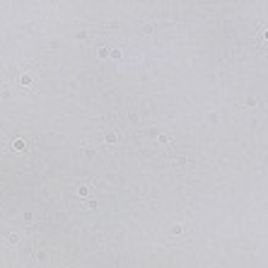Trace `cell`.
I'll use <instances>...</instances> for the list:
<instances>
[{
  "label": "cell",
  "mask_w": 268,
  "mask_h": 268,
  "mask_svg": "<svg viewBox=\"0 0 268 268\" xmlns=\"http://www.w3.org/2000/svg\"><path fill=\"white\" fill-rule=\"evenodd\" d=\"M119 133H116V130H109V133H106V143H109V145H116V143H119Z\"/></svg>",
  "instance_id": "2"
},
{
  "label": "cell",
  "mask_w": 268,
  "mask_h": 268,
  "mask_svg": "<svg viewBox=\"0 0 268 268\" xmlns=\"http://www.w3.org/2000/svg\"><path fill=\"white\" fill-rule=\"evenodd\" d=\"M19 85H22V87H32V85H34V77H32L29 73H24L22 77H19Z\"/></svg>",
  "instance_id": "1"
},
{
  "label": "cell",
  "mask_w": 268,
  "mask_h": 268,
  "mask_svg": "<svg viewBox=\"0 0 268 268\" xmlns=\"http://www.w3.org/2000/svg\"><path fill=\"white\" fill-rule=\"evenodd\" d=\"M12 148L17 150V152H24V150H27V143H24V140H22V138H17V140H15V143H12Z\"/></svg>",
  "instance_id": "3"
},
{
  "label": "cell",
  "mask_w": 268,
  "mask_h": 268,
  "mask_svg": "<svg viewBox=\"0 0 268 268\" xmlns=\"http://www.w3.org/2000/svg\"><path fill=\"white\" fill-rule=\"evenodd\" d=\"M157 140H159V143H162V145H167V143H169V138H167L164 133H162V135H159V138H157Z\"/></svg>",
  "instance_id": "8"
},
{
  "label": "cell",
  "mask_w": 268,
  "mask_h": 268,
  "mask_svg": "<svg viewBox=\"0 0 268 268\" xmlns=\"http://www.w3.org/2000/svg\"><path fill=\"white\" fill-rule=\"evenodd\" d=\"M17 239H19L17 234H10V237H7V241H10V244H17Z\"/></svg>",
  "instance_id": "7"
},
{
  "label": "cell",
  "mask_w": 268,
  "mask_h": 268,
  "mask_svg": "<svg viewBox=\"0 0 268 268\" xmlns=\"http://www.w3.org/2000/svg\"><path fill=\"white\" fill-rule=\"evenodd\" d=\"M77 196H82V198H87V196H90V186H87V184H82L80 188H77Z\"/></svg>",
  "instance_id": "4"
},
{
  "label": "cell",
  "mask_w": 268,
  "mask_h": 268,
  "mask_svg": "<svg viewBox=\"0 0 268 268\" xmlns=\"http://www.w3.org/2000/svg\"><path fill=\"white\" fill-rule=\"evenodd\" d=\"M111 58H114V61H121V51H119V48H111Z\"/></svg>",
  "instance_id": "5"
},
{
  "label": "cell",
  "mask_w": 268,
  "mask_h": 268,
  "mask_svg": "<svg viewBox=\"0 0 268 268\" xmlns=\"http://www.w3.org/2000/svg\"><path fill=\"white\" fill-rule=\"evenodd\" d=\"M111 53V48H99V58H106Z\"/></svg>",
  "instance_id": "6"
}]
</instances>
